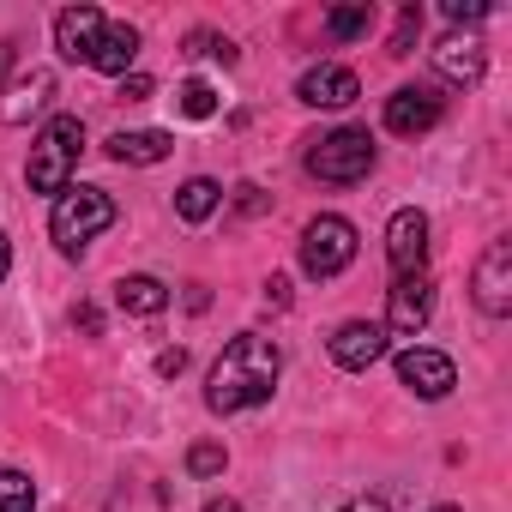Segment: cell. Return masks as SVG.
Masks as SVG:
<instances>
[{
  "instance_id": "34",
  "label": "cell",
  "mask_w": 512,
  "mask_h": 512,
  "mask_svg": "<svg viewBox=\"0 0 512 512\" xmlns=\"http://www.w3.org/2000/svg\"><path fill=\"white\" fill-rule=\"evenodd\" d=\"M205 512H241V506H235V500H211Z\"/></svg>"
},
{
  "instance_id": "2",
  "label": "cell",
  "mask_w": 512,
  "mask_h": 512,
  "mask_svg": "<svg viewBox=\"0 0 512 512\" xmlns=\"http://www.w3.org/2000/svg\"><path fill=\"white\" fill-rule=\"evenodd\" d=\"M79 151H85V121L79 115H55L43 133H37V145H31V187L37 193H67L73 187V169H79Z\"/></svg>"
},
{
  "instance_id": "31",
  "label": "cell",
  "mask_w": 512,
  "mask_h": 512,
  "mask_svg": "<svg viewBox=\"0 0 512 512\" xmlns=\"http://www.w3.org/2000/svg\"><path fill=\"white\" fill-rule=\"evenodd\" d=\"M73 320H79V326H85V332H91V338H97V332H103V320H97V308H73Z\"/></svg>"
},
{
  "instance_id": "19",
  "label": "cell",
  "mask_w": 512,
  "mask_h": 512,
  "mask_svg": "<svg viewBox=\"0 0 512 512\" xmlns=\"http://www.w3.org/2000/svg\"><path fill=\"white\" fill-rule=\"evenodd\" d=\"M217 205H223V187H217L211 175H193V181H187V187L175 193V211H181L187 223H205V217H211Z\"/></svg>"
},
{
  "instance_id": "27",
  "label": "cell",
  "mask_w": 512,
  "mask_h": 512,
  "mask_svg": "<svg viewBox=\"0 0 512 512\" xmlns=\"http://www.w3.org/2000/svg\"><path fill=\"white\" fill-rule=\"evenodd\" d=\"M145 97H151V79H145V73L121 79V103H145Z\"/></svg>"
},
{
  "instance_id": "13",
  "label": "cell",
  "mask_w": 512,
  "mask_h": 512,
  "mask_svg": "<svg viewBox=\"0 0 512 512\" xmlns=\"http://www.w3.org/2000/svg\"><path fill=\"white\" fill-rule=\"evenodd\" d=\"M49 97H55V73H49V67H31V73H19L7 91H0V121H7V127H25L31 115L49 109Z\"/></svg>"
},
{
  "instance_id": "15",
  "label": "cell",
  "mask_w": 512,
  "mask_h": 512,
  "mask_svg": "<svg viewBox=\"0 0 512 512\" xmlns=\"http://www.w3.org/2000/svg\"><path fill=\"white\" fill-rule=\"evenodd\" d=\"M103 13L97 7H67L61 19H55V49L67 55V61H91V49H97V37H103Z\"/></svg>"
},
{
  "instance_id": "14",
  "label": "cell",
  "mask_w": 512,
  "mask_h": 512,
  "mask_svg": "<svg viewBox=\"0 0 512 512\" xmlns=\"http://www.w3.org/2000/svg\"><path fill=\"white\" fill-rule=\"evenodd\" d=\"M296 97H302L308 109H350V103L362 97V79H356L350 67H308L302 85H296Z\"/></svg>"
},
{
  "instance_id": "1",
  "label": "cell",
  "mask_w": 512,
  "mask_h": 512,
  "mask_svg": "<svg viewBox=\"0 0 512 512\" xmlns=\"http://www.w3.org/2000/svg\"><path fill=\"white\" fill-rule=\"evenodd\" d=\"M278 344L260 338V332H241L223 344V356L211 362V380H205V404L217 416H235V410H253V404H266L272 386H278Z\"/></svg>"
},
{
  "instance_id": "4",
  "label": "cell",
  "mask_w": 512,
  "mask_h": 512,
  "mask_svg": "<svg viewBox=\"0 0 512 512\" xmlns=\"http://www.w3.org/2000/svg\"><path fill=\"white\" fill-rule=\"evenodd\" d=\"M368 169H374L368 127H338V133L314 139V151H308V175H320L332 187H356V181H368Z\"/></svg>"
},
{
  "instance_id": "18",
  "label": "cell",
  "mask_w": 512,
  "mask_h": 512,
  "mask_svg": "<svg viewBox=\"0 0 512 512\" xmlns=\"http://www.w3.org/2000/svg\"><path fill=\"white\" fill-rule=\"evenodd\" d=\"M115 302H121L127 314H163V308H169V290H163L151 272H133V278L115 284Z\"/></svg>"
},
{
  "instance_id": "30",
  "label": "cell",
  "mask_w": 512,
  "mask_h": 512,
  "mask_svg": "<svg viewBox=\"0 0 512 512\" xmlns=\"http://www.w3.org/2000/svg\"><path fill=\"white\" fill-rule=\"evenodd\" d=\"M338 512H392L386 500H374V494H362V500H350V506H338Z\"/></svg>"
},
{
  "instance_id": "23",
  "label": "cell",
  "mask_w": 512,
  "mask_h": 512,
  "mask_svg": "<svg viewBox=\"0 0 512 512\" xmlns=\"http://www.w3.org/2000/svg\"><path fill=\"white\" fill-rule=\"evenodd\" d=\"M416 37H422V7H404V13H398V25H392L386 55H398V61H404V55L416 49Z\"/></svg>"
},
{
  "instance_id": "32",
  "label": "cell",
  "mask_w": 512,
  "mask_h": 512,
  "mask_svg": "<svg viewBox=\"0 0 512 512\" xmlns=\"http://www.w3.org/2000/svg\"><path fill=\"white\" fill-rule=\"evenodd\" d=\"M13 61H19V49H13V43H0V85H7V73H13Z\"/></svg>"
},
{
  "instance_id": "35",
  "label": "cell",
  "mask_w": 512,
  "mask_h": 512,
  "mask_svg": "<svg viewBox=\"0 0 512 512\" xmlns=\"http://www.w3.org/2000/svg\"><path fill=\"white\" fill-rule=\"evenodd\" d=\"M434 512H458V506H434Z\"/></svg>"
},
{
  "instance_id": "12",
  "label": "cell",
  "mask_w": 512,
  "mask_h": 512,
  "mask_svg": "<svg viewBox=\"0 0 512 512\" xmlns=\"http://www.w3.org/2000/svg\"><path fill=\"white\" fill-rule=\"evenodd\" d=\"M398 380H404L416 398H446V392L458 386V368H452L440 350H422V344H416V350L398 356Z\"/></svg>"
},
{
  "instance_id": "8",
  "label": "cell",
  "mask_w": 512,
  "mask_h": 512,
  "mask_svg": "<svg viewBox=\"0 0 512 512\" xmlns=\"http://www.w3.org/2000/svg\"><path fill=\"white\" fill-rule=\"evenodd\" d=\"M440 115H446V97H440L434 85H404V91H392V97H386V127H392V133H404V139H416V133L440 127Z\"/></svg>"
},
{
  "instance_id": "10",
  "label": "cell",
  "mask_w": 512,
  "mask_h": 512,
  "mask_svg": "<svg viewBox=\"0 0 512 512\" xmlns=\"http://www.w3.org/2000/svg\"><path fill=\"white\" fill-rule=\"evenodd\" d=\"M422 260H428V217L410 205L386 223V266L398 278H410V272H422Z\"/></svg>"
},
{
  "instance_id": "29",
  "label": "cell",
  "mask_w": 512,
  "mask_h": 512,
  "mask_svg": "<svg viewBox=\"0 0 512 512\" xmlns=\"http://www.w3.org/2000/svg\"><path fill=\"white\" fill-rule=\"evenodd\" d=\"M181 368H187V356H181V350H163V356H157V374H181Z\"/></svg>"
},
{
  "instance_id": "24",
  "label": "cell",
  "mask_w": 512,
  "mask_h": 512,
  "mask_svg": "<svg viewBox=\"0 0 512 512\" xmlns=\"http://www.w3.org/2000/svg\"><path fill=\"white\" fill-rule=\"evenodd\" d=\"M187 55H205V61H223V67H229V61H235V43L217 37V31H193V37H187Z\"/></svg>"
},
{
  "instance_id": "11",
  "label": "cell",
  "mask_w": 512,
  "mask_h": 512,
  "mask_svg": "<svg viewBox=\"0 0 512 512\" xmlns=\"http://www.w3.org/2000/svg\"><path fill=\"white\" fill-rule=\"evenodd\" d=\"M434 73L452 79V85H482V73H488V49H482V37H470V31H446V37L434 43Z\"/></svg>"
},
{
  "instance_id": "28",
  "label": "cell",
  "mask_w": 512,
  "mask_h": 512,
  "mask_svg": "<svg viewBox=\"0 0 512 512\" xmlns=\"http://www.w3.org/2000/svg\"><path fill=\"white\" fill-rule=\"evenodd\" d=\"M266 302H272V308H290V278H272V284H266Z\"/></svg>"
},
{
  "instance_id": "20",
  "label": "cell",
  "mask_w": 512,
  "mask_h": 512,
  "mask_svg": "<svg viewBox=\"0 0 512 512\" xmlns=\"http://www.w3.org/2000/svg\"><path fill=\"white\" fill-rule=\"evenodd\" d=\"M374 31V7L362 0V7H338V13H326V37L332 43H356V37H368Z\"/></svg>"
},
{
  "instance_id": "17",
  "label": "cell",
  "mask_w": 512,
  "mask_h": 512,
  "mask_svg": "<svg viewBox=\"0 0 512 512\" xmlns=\"http://www.w3.org/2000/svg\"><path fill=\"white\" fill-rule=\"evenodd\" d=\"M169 151H175V139L157 133V127H139V133H115V139H109V157H115V163H139V169H145V163H163Z\"/></svg>"
},
{
  "instance_id": "5",
  "label": "cell",
  "mask_w": 512,
  "mask_h": 512,
  "mask_svg": "<svg viewBox=\"0 0 512 512\" xmlns=\"http://www.w3.org/2000/svg\"><path fill=\"white\" fill-rule=\"evenodd\" d=\"M356 260V223L350 217H314L302 229V272L308 278H338L344 266Z\"/></svg>"
},
{
  "instance_id": "6",
  "label": "cell",
  "mask_w": 512,
  "mask_h": 512,
  "mask_svg": "<svg viewBox=\"0 0 512 512\" xmlns=\"http://www.w3.org/2000/svg\"><path fill=\"white\" fill-rule=\"evenodd\" d=\"M428 314H434V284H428V272H410V278L392 284L380 326H386V338H416L428 326Z\"/></svg>"
},
{
  "instance_id": "3",
  "label": "cell",
  "mask_w": 512,
  "mask_h": 512,
  "mask_svg": "<svg viewBox=\"0 0 512 512\" xmlns=\"http://www.w3.org/2000/svg\"><path fill=\"white\" fill-rule=\"evenodd\" d=\"M109 223H115V199H109L103 187H67V193L55 199L49 235H55V247H61V253H85Z\"/></svg>"
},
{
  "instance_id": "16",
  "label": "cell",
  "mask_w": 512,
  "mask_h": 512,
  "mask_svg": "<svg viewBox=\"0 0 512 512\" xmlns=\"http://www.w3.org/2000/svg\"><path fill=\"white\" fill-rule=\"evenodd\" d=\"M133 55H139V31L115 19V25H103V37H97V49H91V67H97V73H121V79H127Z\"/></svg>"
},
{
  "instance_id": "9",
  "label": "cell",
  "mask_w": 512,
  "mask_h": 512,
  "mask_svg": "<svg viewBox=\"0 0 512 512\" xmlns=\"http://www.w3.org/2000/svg\"><path fill=\"white\" fill-rule=\"evenodd\" d=\"M386 350H392V338H386L380 320H344V326L332 332V362L350 368V374H368Z\"/></svg>"
},
{
  "instance_id": "25",
  "label": "cell",
  "mask_w": 512,
  "mask_h": 512,
  "mask_svg": "<svg viewBox=\"0 0 512 512\" xmlns=\"http://www.w3.org/2000/svg\"><path fill=\"white\" fill-rule=\"evenodd\" d=\"M223 464H229V452H223L217 440H199V446L187 452V470H193V476H223Z\"/></svg>"
},
{
  "instance_id": "21",
  "label": "cell",
  "mask_w": 512,
  "mask_h": 512,
  "mask_svg": "<svg viewBox=\"0 0 512 512\" xmlns=\"http://www.w3.org/2000/svg\"><path fill=\"white\" fill-rule=\"evenodd\" d=\"M37 506V482L13 464H0V512H31Z\"/></svg>"
},
{
  "instance_id": "33",
  "label": "cell",
  "mask_w": 512,
  "mask_h": 512,
  "mask_svg": "<svg viewBox=\"0 0 512 512\" xmlns=\"http://www.w3.org/2000/svg\"><path fill=\"white\" fill-rule=\"evenodd\" d=\"M7 272H13V241L0 235V284H7Z\"/></svg>"
},
{
  "instance_id": "26",
  "label": "cell",
  "mask_w": 512,
  "mask_h": 512,
  "mask_svg": "<svg viewBox=\"0 0 512 512\" xmlns=\"http://www.w3.org/2000/svg\"><path fill=\"white\" fill-rule=\"evenodd\" d=\"M494 7H488V0H446V19L452 25H476V19H488Z\"/></svg>"
},
{
  "instance_id": "22",
  "label": "cell",
  "mask_w": 512,
  "mask_h": 512,
  "mask_svg": "<svg viewBox=\"0 0 512 512\" xmlns=\"http://www.w3.org/2000/svg\"><path fill=\"white\" fill-rule=\"evenodd\" d=\"M175 103H181L187 121H211V115H217V91H211L205 79H187V85L175 91Z\"/></svg>"
},
{
  "instance_id": "7",
  "label": "cell",
  "mask_w": 512,
  "mask_h": 512,
  "mask_svg": "<svg viewBox=\"0 0 512 512\" xmlns=\"http://www.w3.org/2000/svg\"><path fill=\"white\" fill-rule=\"evenodd\" d=\"M470 290H476V308L488 320H506L512 314V241H488V253L476 260Z\"/></svg>"
}]
</instances>
